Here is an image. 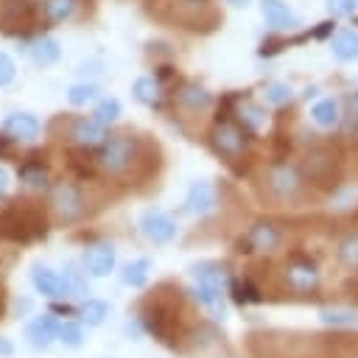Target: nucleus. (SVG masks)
<instances>
[{
    "instance_id": "obj_1",
    "label": "nucleus",
    "mask_w": 358,
    "mask_h": 358,
    "mask_svg": "<svg viewBox=\"0 0 358 358\" xmlns=\"http://www.w3.org/2000/svg\"><path fill=\"white\" fill-rule=\"evenodd\" d=\"M140 324L157 341L179 352H204L218 341V330L193 316L187 294L176 282H159L140 302Z\"/></svg>"
},
{
    "instance_id": "obj_2",
    "label": "nucleus",
    "mask_w": 358,
    "mask_h": 358,
    "mask_svg": "<svg viewBox=\"0 0 358 358\" xmlns=\"http://www.w3.org/2000/svg\"><path fill=\"white\" fill-rule=\"evenodd\" d=\"M257 196L266 207L274 210H296L305 207L313 199V187L305 179L299 162L288 159H271L257 182Z\"/></svg>"
},
{
    "instance_id": "obj_3",
    "label": "nucleus",
    "mask_w": 358,
    "mask_h": 358,
    "mask_svg": "<svg viewBox=\"0 0 358 358\" xmlns=\"http://www.w3.org/2000/svg\"><path fill=\"white\" fill-rule=\"evenodd\" d=\"M291 227L277 218H255L241 238L235 241V252L252 260H277L288 252Z\"/></svg>"
},
{
    "instance_id": "obj_4",
    "label": "nucleus",
    "mask_w": 358,
    "mask_h": 358,
    "mask_svg": "<svg viewBox=\"0 0 358 358\" xmlns=\"http://www.w3.org/2000/svg\"><path fill=\"white\" fill-rule=\"evenodd\" d=\"M95 162H98V168L106 176L126 179L129 173H134L145 162V145L140 143V137H134L129 131L109 134L101 143V151H98V159Z\"/></svg>"
},
{
    "instance_id": "obj_5",
    "label": "nucleus",
    "mask_w": 358,
    "mask_h": 358,
    "mask_svg": "<svg viewBox=\"0 0 358 358\" xmlns=\"http://www.w3.org/2000/svg\"><path fill=\"white\" fill-rule=\"evenodd\" d=\"M48 235V215L34 201H14L0 210V238L14 243H28L34 238Z\"/></svg>"
},
{
    "instance_id": "obj_6",
    "label": "nucleus",
    "mask_w": 358,
    "mask_h": 358,
    "mask_svg": "<svg viewBox=\"0 0 358 358\" xmlns=\"http://www.w3.org/2000/svg\"><path fill=\"white\" fill-rule=\"evenodd\" d=\"M190 277L196 280L193 288V299L207 308L213 313V319H227V308H224V294L229 291L227 282V271L221 263L215 260H199L190 266Z\"/></svg>"
},
{
    "instance_id": "obj_7",
    "label": "nucleus",
    "mask_w": 358,
    "mask_h": 358,
    "mask_svg": "<svg viewBox=\"0 0 358 358\" xmlns=\"http://www.w3.org/2000/svg\"><path fill=\"white\" fill-rule=\"evenodd\" d=\"M207 143H210V148H213L224 162L235 165V162L246 159L252 137H249L246 126H241V123H235V120H229V117H218V120L213 123V129L207 131Z\"/></svg>"
},
{
    "instance_id": "obj_8",
    "label": "nucleus",
    "mask_w": 358,
    "mask_h": 358,
    "mask_svg": "<svg viewBox=\"0 0 358 358\" xmlns=\"http://www.w3.org/2000/svg\"><path fill=\"white\" fill-rule=\"evenodd\" d=\"M299 168L305 173V179L310 182V187H333L338 182V168H341V159L338 154L330 148V145H310L302 159H299Z\"/></svg>"
},
{
    "instance_id": "obj_9",
    "label": "nucleus",
    "mask_w": 358,
    "mask_h": 358,
    "mask_svg": "<svg viewBox=\"0 0 358 358\" xmlns=\"http://www.w3.org/2000/svg\"><path fill=\"white\" fill-rule=\"evenodd\" d=\"M48 207L59 224H76L87 215V196L73 182H56L48 196Z\"/></svg>"
},
{
    "instance_id": "obj_10",
    "label": "nucleus",
    "mask_w": 358,
    "mask_h": 358,
    "mask_svg": "<svg viewBox=\"0 0 358 358\" xmlns=\"http://www.w3.org/2000/svg\"><path fill=\"white\" fill-rule=\"evenodd\" d=\"M137 227H140L143 238L151 241V243H157V246L171 243L176 238V232H179L176 218L171 213H165V210H157V207H145L140 213V218H137Z\"/></svg>"
},
{
    "instance_id": "obj_11",
    "label": "nucleus",
    "mask_w": 358,
    "mask_h": 358,
    "mask_svg": "<svg viewBox=\"0 0 358 358\" xmlns=\"http://www.w3.org/2000/svg\"><path fill=\"white\" fill-rule=\"evenodd\" d=\"M288 358H333L322 333H282Z\"/></svg>"
},
{
    "instance_id": "obj_12",
    "label": "nucleus",
    "mask_w": 358,
    "mask_h": 358,
    "mask_svg": "<svg viewBox=\"0 0 358 358\" xmlns=\"http://www.w3.org/2000/svg\"><path fill=\"white\" fill-rule=\"evenodd\" d=\"M173 101H176V106H179L187 117H196V115H204V112L213 109V92H210L207 87L196 84V81H185V84L176 90Z\"/></svg>"
},
{
    "instance_id": "obj_13",
    "label": "nucleus",
    "mask_w": 358,
    "mask_h": 358,
    "mask_svg": "<svg viewBox=\"0 0 358 358\" xmlns=\"http://www.w3.org/2000/svg\"><path fill=\"white\" fill-rule=\"evenodd\" d=\"M319 322L327 330H355L358 327V305L338 302V299L319 305Z\"/></svg>"
},
{
    "instance_id": "obj_14",
    "label": "nucleus",
    "mask_w": 358,
    "mask_h": 358,
    "mask_svg": "<svg viewBox=\"0 0 358 358\" xmlns=\"http://www.w3.org/2000/svg\"><path fill=\"white\" fill-rule=\"evenodd\" d=\"M31 282H34V288H36L39 294H45V296H50V299L70 296L67 277L59 274V271H53V268H48V266L34 263V268H31Z\"/></svg>"
},
{
    "instance_id": "obj_15",
    "label": "nucleus",
    "mask_w": 358,
    "mask_h": 358,
    "mask_svg": "<svg viewBox=\"0 0 358 358\" xmlns=\"http://www.w3.org/2000/svg\"><path fill=\"white\" fill-rule=\"evenodd\" d=\"M215 204H218V190H215L210 182H193V185L187 187L182 213H187V215H204V213H210Z\"/></svg>"
},
{
    "instance_id": "obj_16",
    "label": "nucleus",
    "mask_w": 358,
    "mask_h": 358,
    "mask_svg": "<svg viewBox=\"0 0 358 358\" xmlns=\"http://www.w3.org/2000/svg\"><path fill=\"white\" fill-rule=\"evenodd\" d=\"M260 14L274 31H291L299 25V14L282 0H260Z\"/></svg>"
},
{
    "instance_id": "obj_17",
    "label": "nucleus",
    "mask_w": 358,
    "mask_h": 358,
    "mask_svg": "<svg viewBox=\"0 0 358 358\" xmlns=\"http://www.w3.org/2000/svg\"><path fill=\"white\" fill-rule=\"evenodd\" d=\"M115 263H117V252L112 243H95L84 255V268L92 277H106L109 271H115Z\"/></svg>"
},
{
    "instance_id": "obj_18",
    "label": "nucleus",
    "mask_w": 358,
    "mask_h": 358,
    "mask_svg": "<svg viewBox=\"0 0 358 358\" xmlns=\"http://www.w3.org/2000/svg\"><path fill=\"white\" fill-rule=\"evenodd\" d=\"M59 327H62V324H59L50 313H42V316H34V319L28 322V327H25V338H28L31 347L42 350V347H48L53 338H59Z\"/></svg>"
},
{
    "instance_id": "obj_19",
    "label": "nucleus",
    "mask_w": 358,
    "mask_h": 358,
    "mask_svg": "<svg viewBox=\"0 0 358 358\" xmlns=\"http://www.w3.org/2000/svg\"><path fill=\"white\" fill-rule=\"evenodd\" d=\"M341 117H344V106L338 98L327 95V98H319L313 106H310V120L319 126V129H338L341 126Z\"/></svg>"
},
{
    "instance_id": "obj_20",
    "label": "nucleus",
    "mask_w": 358,
    "mask_h": 358,
    "mask_svg": "<svg viewBox=\"0 0 358 358\" xmlns=\"http://www.w3.org/2000/svg\"><path fill=\"white\" fill-rule=\"evenodd\" d=\"M322 336L333 358H358V330H327Z\"/></svg>"
},
{
    "instance_id": "obj_21",
    "label": "nucleus",
    "mask_w": 358,
    "mask_h": 358,
    "mask_svg": "<svg viewBox=\"0 0 358 358\" xmlns=\"http://www.w3.org/2000/svg\"><path fill=\"white\" fill-rule=\"evenodd\" d=\"M3 131L14 140H36L39 134V120L28 112H14L3 120Z\"/></svg>"
},
{
    "instance_id": "obj_22",
    "label": "nucleus",
    "mask_w": 358,
    "mask_h": 358,
    "mask_svg": "<svg viewBox=\"0 0 358 358\" xmlns=\"http://www.w3.org/2000/svg\"><path fill=\"white\" fill-rule=\"evenodd\" d=\"M70 137H73L78 145H84V148H90V145H101V143L106 140L103 126L95 123V120H87V117L73 120V126H70Z\"/></svg>"
},
{
    "instance_id": "obj_23",
    "label": "nucleus",
    "mask_w": 358,
    "mask_h": 358,
    "mask_svg": "<svg viewBox=\"0 0 358 358\" xmlns=\"http://www.w3.org/2000/svg\"><path fill=\"white\" fill-rule=\"evenodd\" d=\"M330 53L338 62H358V31H338L330 39Z\"/></svg>"
},
{
    "instance_id": "obj_24",
    "label": "nucleus",
    "mask_w": 358,
    "mask_h": 358,
    "mask_svg": "<svg viewBox=\"0 0 358 358\" xmlns=\"http://www.w3.org/2000/svg\"><path fill=\"white\" fill-rule=\"evenodd\" d=\"M59 53H62V48H59V42H56L53 36H39V39L31 45V59H34L39 67H50L53 62H59Z\"/></svg>"
},
{
    "instance_id": "obj_25",
    "label": "nucleus",
    "mask_w": 358,
    "mask_h": 358,
    "mask_svg": "<svg viewBox=\"0 0 358 358\" xmlns=\"http://www.w3.org/2000/svg\"><path fill=\"white\" fill-rule=\"evenodd\" d=\"M131 92H134V98H137L140 103H145V106H157V103L162 101V87H159V81L151 78V76H140V78L131 84Z\"/></svg>"
},
{
    "instance_id": "obj_26",
    "label": "nucleus",
    "mask_w": 358,
    "mask_h": 358,
    "mask_svg": "<svg viewBox=\"0 0 358 358\" xmlns=\"http://www.w3.org/2000/svg\"><path fill=\"white\" fill-rule=\"evenodd\" d=\"M148 268H151V260L148 257H137V260H131V263L123 266L120 282L129 285V288H143L148 282Z\"/></svg>"
},
{
    "instance_id": "obj_27",
    "label": "nucleus",
    "mask_w": 358,
    "mask_h": 358,
    "mask_svg": "<svg viewBox=\"0 0 358 358\" xmlns=\"http://www.w3.org/2000/svg\"><path fill=\"white\" fill-rule=\"evenodd\" d=\"M78 8V0H42V14L48 22H67Z\"/></svg>"
},
{
    "instance_id": "obj_28",
    "label": "nucleus",
    "mask_w": 358,
    "mask_h": 358,
    "mask_svg": "<svg viewBox=\"0 0 358 358\" xmlns=\"http://www.w3.org/2000/svg\"><path fill=\"white\" fill-rule=\"evenodd\" d=\"M117 115H120V101H117V98H103V101L92 109V120L101 123L103 129L112 126V123L117 120Z\"/></svg>"
},
{
    "instance_id": "obj_29",
    "label": "nucleus",
    "mask_w": 358,
    "mask_h": 358,
    "mask_svg": "<svg viewBox=\"0 0 358 358\" xmlns=\"http://www.w3.org/2000/svg\"><path fill=\"white\" fill-rule=\"evenodd\" d=\"M238 120L246 126V129H260L263 123H266V112H263V106H257V103H241L238 106Z\"/></svg>"
},
{
    "instance_id": "obj_30",
    "label": "nucleus",
    "mask_w": 358,
    "mask_h": 358,
    "mask_svg": "<svg viewBox=\"0 0 358 358\" xmlns=\"http://www.w3.org/2000/svg\"><path fill=\"white\" fill-rule=\"evenodd\" d=\"M20 179L28 185V187H45L48 185V171L42 168V162H25L20 168Z\"/></svg>"
},
{
    "instance_id": "obj_31",
    "label": "nucleus",
    "mask_w": 358,
    "mask_h": 358,
    "mask_svg": "<svg viewBox=\"0 0 358 358\" xmlns=\"http://www.w3.org/2000/svg\"><path fill=\"white\" fill-rule=\"evenodd\" d=\"M106 316H109V305L103 299H87L84 308H81V319L87 324H101Z\"/></svg>"
},
{
    "instance_id": "obj_32",
    "label": "nucleus",
    "mask_w": 358,
    "mask_h": 358,
    "mask_svg": "<svg viewBox=\"0 0 358 358\" xmlns=\"http://www.w3.org/2000/svg\"><path fill=\"white\" fill-rule=\"evenodd\" d=\"M266 101L271 103V106H282V103H288L291 101V95H294V90H291V84H285V81H271L268 87H266Z\"/></svg>"
},
{
    "instance_id": "obj_33",
    "label": "nucleus",
    "mask_w": 358,
    "mask_h": 358,
    "mask_svg": "<svg viewBox=\"0 0 358 358\" xmlns=\"http://www.w3.org/2000/svg\"><path fill=\"white\" fill-rule=\"evenodd\" d=\"M95 98H98V87L95 84H73L70 92H67V101L73 106H84V103H90Z\"/></svg>"
},
{
    "instance_id": "obj_34",
    "label": "nucleus",
    "mask_w": 358,
    "mask_h": 358,
    "mask_svg": "<svg viewBox=\"0 0 358 358\" xmlns=\"http://www.w3.org/2000/svg\"><path fill=\"white\" fill-rule=\"evenodd\" d=\"M59 341H62L64 347H78V344L84 341V333H81V327H78L76 322H64V324L59 327Z\"/></svg>"
},
{
    "instance_id": "obj_35",
    "label": "nucleus",
    "mask_w": 358,
    "mask_h": 358,
    "mask_svg": "<svg viewBox=\"0 0 358 358\" xmlns=\"http://www.w3.org/2000/svg\"><path fill=\"white\" fill-rule=\"evenodd\" d=\"M358 8V0H327V11L333 17H347Z\"/></svg>"
},
{
    "instance_id": "obj_36",
    "label": "nucleus",
    "mask_w": 358,
    "mask_h": 358,
    "mask_svg": "<svg viewBox=\"0 0 358 358\" xmlns=\"http://www.w3.org/2000/svg\"><path fill=\"white\" fill-rule=\"evenodd\" d=\"M14 76H17V67H14V62H11V56L0 50V87H6V84H11V81H14Z\"/></svg>"
},
{
    "instance_id": "obj_37",
    "label": "nucleus",
    "mask_w": 358,
    "mask_h": 358,
    "mask_svg": "<svg viewBox=\"0 0 358 358\" xmlns=\"http://www.w3.org/2000/svg\"><path fill=\"white\" fill-rule=\"evenodd\" d=\"M64 277H67V285H70V294H87V280H84V274L81 271H76V268H67L64 271Z\"/></svg>"
},
{
    "instance_id": "obj_38",
    "label": "nucleus",
    "mask_w": 358,
    "mask_h": 358,
    "mask_svg": "<svg viewBox=\"0 0 358 358\" xmlns=\"http://www.w3.org/2000/svg\"><path fill=\"white\" fill-rule=\"evenodd\" d=\"M50 310H53V313H64V316H70V313H73V308H70V305H62V302H53V305H50Z\"/></svg>"
},
{
    "instance_id": "obj_39",
    "label": "nucleus",
    "mask_w": 358,
    "mask_h": 358,
    "mask_svg": "<svg viewBox=\"0 0 358 358\" xmlns=\"http://www.w3.org/2000/svg\"><path fill=\"white\" fill-rule=\"evenodd\" d=\"M6 190H8V173H6L3 168H0V196H3Z\"/></svg>"
},
{
    "instance_id": "obj_40",
    "label": "nucleus",
    "mask_w": 358,
    "mask_h": 358,
    "mask_svg": "<svg viewBox=\"0 0 358 358\" xmlns=\"http://www.w3.org/2000/svg\"><path fill=\"white\" fill-rule=\"evenodd\" d=\"M11 352H14V347L6 338H0V355H11Z\"/></svg>"
},
{
    "instance_id": "obj_41",
    "label": "nucleus",
    "mask_w": 358,
    "mask_h": 358,
    "mask_svg": "<svg viewBox=\"0 0 358 358\" xmlns=\"http://www.w3.org/2000/svg\"><path fill=\"white\" fill-rule=\"evenodd\" d=\"M210 358H241V355H235V352H229V350H218V352H213Z\"/></svg>"
},
{
    "instance_id": "obj_42",
    "label": "nucleus",
    "mask_w": 358,
    "mask_h": 358,
    "mask_svg": "<svg viewBox=\"0 0 358 358\" xmlns=\"http://www.w3.org/2000/svg\"><path fill=\"white\" fill-rule=\"evenodd\" d=\"M229 6H235V8H246L249 6V0H227Z\"/></svg>"
},
{
    "instance_id": "obj_43",
    "label": "nucleus",
    "mask_w": 358,
    "mask_h": 358,
    "mask_svg": "<svg viewBox=\"0 0 358 358\" xmlns=\"http://www.w3.org/2000/svg\"><path fill=\"white\" fill-rule=\"evenodd\" d=\"M3 310H6V291H3V285H0V316H3Z\"/></svg>"
},
{
    "instance_id": "obj_44",
    "label": "nucleus",
    "mask_w": 358,
    "mask_h": 358,
    "mask_svg": "<svg viewBox=\"0 0 358 358\" xmlns=\"http://www.w3.org/2000/svg\"><path fill=\"white\" fill-rule=\"evenodd\" d=\"M193 3H196V0H193Z\"/></svg>"
}]
</instances>
